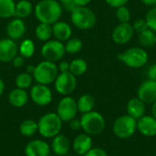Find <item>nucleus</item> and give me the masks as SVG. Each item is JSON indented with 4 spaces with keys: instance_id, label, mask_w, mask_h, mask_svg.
Wrapping results in <instances>:
<instances>
[{
    "instance_id": "dca6fc26",
    "label": "nucleus",
    "mask_w": 156,
    "mask_h": 156,
    "mask_svg": "<svg viewBox=\"0 0 156 156\" xmlns=\"http://www.w3.org/2000/svg\"><path fill=\"white\" fill-rule=\"evenodd\" d=\"M137 130L146 137L156 136V119L152 115H144L137 120Z\"/></svg>"
},
{
    "instance_id": "c9c22d12",
    "label": "nucleus",
    "mask_w": 156,
    "mask_h": 156,
    "mask_svg": "<svg viewBox=\"0 0 156 156\" xmlns=\"http://www.w3.org/2000/svg\"><path fill=\"white\" fill-rule=\"evenodd\" d=\"M62 9H65L67 10L68 12H71L75 7H77L74 0H58Z\"/></svg>"
},
{
    "instance_id": "f3484780",
    "label": "nucleus",
    "mask_w": 156,
    "mask_h": 156,
    "mask_svg": "<svg viewBox=\"0 0 156 156\" xmlns=\"http://www.w3.org/2000/svg\"><path fill=\"white\" fill-rule=\"evenodd\" d=\"M27 27L23 19L16 17L10 20L6 26V34L9 38L13 40L20 39L26 33Z\"/></svg>"
},
{
    "instance_id": "2eb2a0df",
    "label": "nucleus",
    "mask_w": 156,
    "mask_h": 156,
    "mask_svg": "<svg viewBox=\"0 0 156 156\" xmlns=\"http://www.w3.org/2000/svg\"><path fill=\"white\" fill-rule=\"evenodd\" d=\"M50 145L39 139L30 141L25 147L26 156H48L50 154Z\"/></svg>"
},
{
    "instance_id": "3c124183",
    "label": "nucleus",
    "mask_w": 156,
    "mask_h": 156,
    "mask_svg": "<svg viewBox=\"0 0 156 156\" xmlns=\"http://www.w3.org/2000/svg\"><path fill=\"white\" fill-rule=\"evenodd\" d=\"M154 6H156V3H155V5H154Z\"/></svg>"
},
{
    "instance_id": "473e14b6",
    "label": "nucleus",
    "mask_w": 156,
    "mask_h": 156,
    "mask_svg": "<svg viewBox=\"0 0 156 156\" xmlns=\"http://www.w3.org/2000/svg\"><path fill=\"white\" fill-rule=\"evenodd\" d=\"M116 17L120 23L129 22L131 20V17H132L130 9L126 5L116 8Z\"/></svg>"
},
{
    "instance_id": "603ef678",
    "label": "nucleus",
    "mask_w": 156,
    "mask_h": 156,
    "mask_svg": "<svg viewBox=\"0 0 156 156\" xmlns=\"http://www.w3.org/2000/svg\"><path fill=\"white\" fill-rule=\"evenodd\" d=\"M155 42H156V37H155Z\"/></svg>"
},
{
    "instance_id": "4468645a",
    "label": "nucleus",
    "mask_w": 156,
    "mask_h": 156,
    "mask_svg": "<svg viewBox=\"0 0 156 156\" xmlns=\"http://www.w3.org/2000/svg\"><path fill=\"white\" fill-rule=\"evenodd\" d=\"M17 53L18 47L15 40L9 37L0 39V62H12Z\"/></svg>"
},
{
    "instance_id": "a19ab883",
    "label": "nucleus",
    "mask_w": 156,
    "mask_h": 156,
    "mask_svg": "<svg viewBox=\"0 0 156 156\" xmlns=\"http://www.w3.org/2000/svg\"><path fill=\"white\" fill-rule=\"evenodd\" d=\"M12 63H13V66L15 68H21L24 63H25V58L20 56V55H17L16 56V58L12 60Z\"/></svg>"
},
{
    "instance_id": "6ab92c4d",
    "label": "nucleus",
    "mask_w": 156,
    "mask_h": 156,
    "mask_svg": "<svg viewBox=\"0 0 156 156\" xmlns=\"http://www.w3.org/2000/svg\"><path fill=\"white\" fill-rule=\"evenodd\" d=\"M50 148L54 154L58 156H64L68 154L70 149V142L64 134H58L52 138Z\"/></svg>"
},
{
    "instance_id": "4be33fe9",
    "label": "nucleus",
    "mask_w": 156,
    "mask_h": 156,
    "mask_svg": "<svg viewBox=\"0 0 156 156\" xmlns=\"http://www.w3.org/2000/svg\"><path fill=\"white\" fill-rule=\"evenodd\" d=\"M29 99V95L26 90L15 88L8 94V101L15 108L24 107Z\"/></svg>"
},
{
    "instance_id": "1a4fd4ad",
    "label": "nucleus",
    "mask_w": 156,
    "mask_h": 156,
    "mask_svg": "<svg viewBox=\"0 0 156 156\" xmlns=\"http://www.w3.org/2000/svg\"><path fill=\"white\" fill-rule=\"evenodd\" d=\"M55 90L63 96H69L77 88V79L69 71L59 73L54 81Z\"/></svg>"
},
{
    "instance_id": "7ed1b4c3",
    "label": "nucleus",
    "mask_w": 156,
    "mask_h": 156,
    "mask_svg": "<svg viewBox=\"0 0 156 156\" xmlns=\"http://www.w3.org/2000/svg\"><path fill=\"white\" fill-rule=\"evenodd\" d=\"M38 133L44 138H53L59 134L62 128V121L55 112L44 114L37 122Z\"/></svg>"
},
{
    "instance_id": "e433bc0d",
    "label": "nucleus",
    "mask_w": 156,
    "mask_h": 156,
    "mask_svg": "<svg viewBox=\"0 0 156 156\" xmlns=\"http://www.w3.org/2000/svg\"><path fill=\"white\" fill-rule=\"evenodd\" d=\"M84 156H109L107 152L105 150H103L102 148H99V147H95V148H91L86 154Z\"/></svg>"
},
{
    "instance_id": "6e6552de",
    "label": "nucleus",
    "mask_w": 156,
    "mask_h": 156,
    "mask_svg": "<svg viewBox=\"0 0 156 156\" xmlns=\"http://www.w3.org/2000/svg\"><path fill=\"white\" fill-rule=\"evenodd\" d=\"M40 52L45 60L57 62L60 60L66 53L65 44L57 39H49L42 46Z\"/></svg>"
},
{
    "instance_id": "a878e982",
    "label": "nucleus",
    "mask_w": 156,
    "mask_h": 156,
    "mask_svg": "<svg viewBox=\"0 0 156 156\" xmlns=\"http://www.w3.org/2000/svg\"><path fill=\"white\" fill-rule=\"evenodd\" d=\"M156 33L150 28L139 33L138 41L142 48H152L156 44Z\"/></svg>"
},
{
    "instance_id": "412c9836",
    "label": "nucleus",
    "mask_w": 156,
    "mask_h": 156,
    "mask_svg": "<svg viewBox=\"0 0 156 156\" xmlns=\"http://www.w3.org/2000/svg\"><path fill=\"white\" fill-rule=\"evenodd\" d=\"M127 114L135 119L136 121L145 115V103L142 101L138 97L131 99L126 105Z\"/></svg>"
},
{
    "instance_id": "f704fd0d",
    "label": "nucleus",
    "mask_w": 156,
    "mask_h": 156,
    "mask_svg": "<svg viewBox=\"0 0 156 156\" xmlns=\"http://www.w3.org/2000/svg\"><path fill=\"white\" fill-rule=\"evenodd\" d=\"M133 27L134 32H137V33H141L149 28L145 18H139L135 20V22L133 24Z\"/></svg>"
},
{
    "instance_id": "72a5a7b5",
    "label": "nucleus",
    "mask_w": 156,
    "mask_h": 156,
    "mask_svg": "<svg viewBox=\"0 0 156 156\" xmlns=\"http://www.w3.org/2000/svg\"><path fill=\"white\" fill-rule=\"evenodd\" d=\"M145 20L148 27L156 33V6H152L145 15Z\"/></svg>"
},
{
    "instance_id": "8fccbe9b",
    "label": "nucleus",
    "mask_w": 156,
    "mask_h": 156,
    "mask_svg": "<svg viewBox=\"0 0 156 156\" xmlns=\"http://www.w3.org/2000/svg\"><path fill=\"white\" fill-rule=\"evenodd\" d=\"M75 156H84V155H79V154H77V155H75Z\"/></svg>"
},
{
    "instance_id": "c03bdc74",
    "label": "nucleus",
    "mask_w": 156,
    "mask_h": 156,
    "mask_svg": "<svg viewBox=\"0 0 156 156\" xmlns=\"http://www.w3.org/2000/svg\"><path fill=\"white\" fill-rule=\"evenodd\" d=\"M143 4L148 6H154L155 5L156 0H141Z\"/></svg>"
},
{
    "instance_id": "aec40b11",
    "label": "nucleus",
    "mask_w": 156,
    "mask_h": 156,
    "mask_svg": "<svg viewBox=\"0 0 156 156\" xmlns=\"http://www.w3.org/2000/svg\"><path fill=\"white\" fill-rule=\"evenodd\" d=\"M52 36L61 42L67 41L72 36L71 27L65 21H57L52 25Z\"/></svg>"
},
{
    "instance_id": "2f4dec72",
    "label": "nucleus",
    "mask_w": 156,
    "mask_h": 156,
    "mask_svg": "<svg viewBox=\"0 0 156 156\" xmlns=\"http://www.w3.org/2000/svg\"><path fill=\"white\" fill-rule=\"evenodd\" d=\"M83 48V42L78 37H70L66 41L65 49L69 54H77Z\"/></svg>"
},
{
    "instance_id": "c756f323",
    "label": "nucleus",
    "mask_w": 156,
    "mask_h": 156,
    "mask_svg": "<svg viewBox=\"0 0 156 156\" xmlns=\"http://www.w3.org/2000/svg\"><path fill=\"white\" fill-rule=\"evenodd\" d=\"M88 69V63L83 58H75L69 63V72L74 76H81Z\"/></svg>"
},
{
    "instance_id": "de8ad7c7",
    "label": "nucleus",
    "mask_w": 156,
    "mask_h": 156,
    "mask_svg": "<svg viewBox=\"0 0 156 156\" xmlns=\"http://www.w3.org/2000/svg\"><path fill=\"white\" fill-rule=\"evenodd\" d=\"M152 113H153V116L156 119V101L153 103V106H152Z\"/></svg>"
},
{
    "instance_id": "ea45409f",
    "label": "nucleus",
    "mask_w": 156,
    "mask_h": 156,
    "mask_svg": "<svg viewBox=\"0 0 156 156\" xmlns=\"http://www.w3.org/2000/svg\"><path fill=\"white\" fill-rule=\"evenodd\" d=\"M147 76H148L149 80L156 81V63L150 66V68L148 69V71H147Z\"/></svg>"
},
{
    "instance_id": "c85d7f7f",
    "label": "nucleus",
    "mask_w": 156,
    "mask_h": 156,
    "mask_svg": "<svg viewBox=\"0 0 156 156\" xmlns=\"http://www.w3.org/2000/svg\"><path fill=\"white\" fill-rule=\"evenodd\" d=\"M16 3L14 0H0V17L10 18L15 16Z\"/></svg>"
},
{
    "instance_id": "79ce46f5",
    "label": "nucleus",
    "mask_w": 156,
    "mask_h": 156,
    "mask_svg": "<svg viewBox=\"0 0 156 156\" xmlns=\"http://www.w3.org/2000/svg\"><path fill=\"white\" fill-rule=\"evenodd\" d=\"M58 71L60 73H63V72H68L69 71V63L68 61H60L58 66Z\"/></svg>"
},
{
    "instance_id": "bb28decb",
    "label": "nucleus",
    "mask_w": 156,
    "mask_h": 156,
    "mask_svg": "<svg viewBox=\"0 0 156 156\" xmlns=\"http://www.w3.org/2000/svg\"><path fill=\"white\" fill-rule=\"evenodd\" d=\"M36 46L32 39L26 38L22 40L18 47V53L20 56H22L24 58H29L35 54Z\"/></svg>"
},
{
    "instance_id": "5701e85b",
    "label": "nucleus",
    "mask_w": 156,
    "mask_h": 156,
    "mask_svg": "<svg viewBox=\"0 0 156 156\" xmlns=\"http://www.w3.org/2000/svg\"><path fill=\"white\" fill-rule=\"evenodd\" d=\"M77 106L78 112L82 114L91 112L93 111V108L95 106L94 98L90 94H83L77 101Z\"/></svg>"
},
{
    "instance_id": "9b49d317",
    "label": "nucleus",
    "mask_w": 156,
    "mask_h": 156,
    "mask_svg": "<svg viewBox=\"0 0 156 156\" xmlns=\"http://www.w3.org/2000/svg\"><path fill=\"white\" fill-rule=\"evenodd\" d=\"M29 96L32 101L38 106H47L52 101V92L48 85L37 83L31 88Z\"/></svg>"
},
{
    "instance_id": "20e7f679",
    "label": "nucleus",
    "mask_w": 156,
    "mask_h": 156,
    "mask_svg": "<svg viewBox=\"0 0 156 156\" xmlns=\"http://www.w3.org/2000/svg\"><path fill=\"white\" fill-rule=\"evenodd\" d=\"M72 24L80 30L91 29L97 22L95 13L87 6H77L70 12Z\"/></svg>"
},
{
    "instance_id": "58836bf2",
    "label": "nucleus",
    "mask_w": 156,
    "mask_h": 156,
    "mask_svg": "<svg viewBox=\"0 0 156 156\" xmlns=\"http://www.w3.org/2000/svg\"><path fill=\"white\" fill-rule=\"evenodd\" d=\"M69 128L73 131H79L80 129H81V123H80V120L79 119H72L71 121L69 122Z\"/></svg>"
},
{
    "instance_id": "4c0bfd02",
    "label": "nucleus",
    "mask_w": 156,
    "mask_h": 156,
    "mask_svg": "<svg viewBox=\"0 0 156 156\" xmlns=\"http://www.w3.org/2000/svg\"><path fill=\"white\" fill-rule=\"evenodd\" d=\"M107 5L112 8H118L123 5H126V4L129 2V0H105Z\"/></svg>"
},
{
    "instance_id": "f8f14e48",
    "label": "nucleus",
    "mask_w": 156,
    "mask_h": 156,
    "mask_svg": "<svg viewBox=\"0 0 156 156\" xmlns=\"http://www.w3.org/2000/svg\"><path fill=\"white\" fill-rule=\"evenodd\" d=\"M134 35L133 25L129 22L119 23L112 33V38L114 43L118 45H125L131 41Z\"/></svg>"
},
{
    "instance_id": "423d86ee",
    "label": "nucleus",
    "mask_w": 156,
    "mask_h": 156,
    "mask_svg": "<svg viewBox=\"0 0 156 156\" xmlns=\"http://www.w3.org/2000/svg\"><path fill=\"white\" fill-rule=\"evenodd\" d=\"M81 129L89 135H98L101 133L106 126L104 117L98 112L91 111L81 115Z\"/></svg>"
},
{
    "instance_id": "a211bd4d",
    "label": "nucleus",
    "mask_w": 156,
    "mask_h": 156,
    "mask_svg": "<svg viewBox=\"0 0 156 156\" xmlns=\"http://www.w3.org/2000/svg\"><path fill=\"white\" fill-rule=\"evenodd\" d=\"M72 147L74 152L79 155H85L92 148L91 136L87 133H80L77 135L73 141Z\"/></svg>"
},
{
    "instance_id": "a18cd8bd",
    "label": "nucleus",
    "mask_w": 156,
    "mask_h": 156,
    "mask_svg": "<svg viewBox=\"0 0 156 156\" xmlns=\"http://www.w3.org/2000/svg\"><path fill=\"white\" fill-rule=\"evenodd\" d=\"M34 70H35V66H34V65H27V66L26 72H27V73H29V74H32V75H33Z\"/></svg>"
},
{
    "instance_id": "b1692460",
    "label": "nucleus",
    "mask_w": 156,
    "mask_h": 156,
    "mask_svg": "<svg viewBox=\"0 0 156 156\" xmlns=\"http://www.w3.org/2000/svg\"><path fill=\"white\" fill-rule=\"evenodd\" d=\"M34 11V7L28 0H19L17 3H16V10H15V16L18 18L24 19L31 15V13Z\"/></svg>"
},
{
    "instance_id": "49530a36",
    "label": "nucleus",
    "mask_w": 156,
    "mask_h": 156,
    "mask_svg": "<svg viewBox=\"0 0 156 156\" xmlns=\"http://www.w3.org/2000/svg\"><path fill=\"white\" fill-rule=\"evenodd\" d=\"M4 91H5V83H4L3 80L0 78V97L3 95Z\"/></svg>"
},
{
    "instance_id": "ddd939ff",
    "label": "nucleus",
    "mask_w": 156,
    "mask_h": 156,
    "mask_svg": "<svg viewBox=\"0 0 156 156\" xmlns=\"http://www.w3.org/2000/svg\"><path fill=\"white\" fill-rule=\"evenodd\" d=\"M138 98L145 104H153L156 101V81L146 80L141 83L137 90Z\"/></svg>"
},
{
    "instance_id": "39448f33",
    "label": "nucleus",
    "mask_w": 156,
    "mask_h": 156,
    "mask_svg": "<svg viewBox=\"0 0 156 156\" xmlns=\"http://www.w3.org/2000/svg\"><path fill=\"white\" fill-rule=\"evenodd\" d=\"M58 75V65L55 62L43 60L35 66L33 79L38 84L49 85L55 81Z\"/></svg>"
},
{
    "instance_id": "0eeeda50",
    "label": "nucleus",
    "mask_w": 156,
    "mask_h": 156,
    "mask_svg": "<svg viewBox=\"0 0 156 156\" xmlns=\"http://www.w3.org/2000/svg\"><path fill=\"white\" fill-rule=\"evenodd\" d=\"M112 131L118 138L128 139L137 131V121L128 114L122 115L115 120Z\"/></svg>"
},
{
    "instance_id": "cd10ccee",
    "label": "nucleus",
    "mask_w": 156,
    "mask_h": 156,
    "mask_svg": "<svg viewBox=\"0 0 156 156\" xmlns=\"http://www.w3.org/2000/svg\"><path fill=\"white\" fill-rule=\"evenodd\" d=\"M36 37L40 41H48L52 36V25L46 23H39L35 29Z\"/></svg>"
},
{
    "instance_id": "09e8293b",
    "label": "nucleus",
    "mask_w": 156,
    "mask_h": 156,
    "mask_svg": "<svg viewBox=\"0 0 156 156\" xmlns=\"http://www.w3.org/2000/svg\"><path fill=\"white\" fill-rule=\"evenodd\" d=\"M48 156H58V155H56V154H48Z\"/></svg>"
},
{
    "instance_id": "f257e3e1",
    "label": "nucleus",
    "mask_w": 156,
    "mask_h": 156,
    "mask_svg": "<svg viewBox=\"0 0 156 156\" xmlns=\"http://www.w3.org/2000/svg\"><path fill=\"white\" fill-rule=\"evenodd\" d=\"M62 7L58 0H40L34 7V14L39 23L53 25L59 20Z\"/></svg>"
},
{
    "instance_id": "f03ea898",
    "label": "nucleus",
    "mask_w": 156,
    "mask_h": 156,
    "mask_svg": "<svg viewBox=\"0 0 156 156\" xmlns=\"http://www.w3.org/2000/svg\"><path fill=\"white\" fill-rule=\"evenodd\" d=\"M118 59L131 69H140L145 66L149 59L147 51L142 47H132L118 55Z\"/></svg>"
},
{
    "instance_id": "393cba45",
    "label": "nucleus",
    "mask_w": 156,
    "mask_h": 156,
    "mask_svg": "<svg viewBox=\"0 0 156 156\" xmlns=\"http://www.w3.org/2000/svg\"><path fill=\"white\" fill-rule=\"evenodd\" d=\"M37 122L32 119H27L19 125V132L25 137H32L37 133Z\"/></svg>"
},
{
    "instance_id": "37998d69",
    "label": "nucleus",
    "mask_w": 156,
    "mask_h": 156,
    "mask_svg": "<svg viewBox=\"0 0 156 156\" xmlns=\"http://www.w3.org/2000/svg\"><path fill=\"white\" fill-rule=\"evenodd\" d=\"M74 2L77 6H87L91 0H74Z\"/></svg>"
},
{
    "instance_id": "7c9ffc66",
    "label": "nucleus",
    "mask_w": 156,
    "mask_h": 156,
    "mask_svg": "<svg viewBox=\"0 0 156 156\" xmlns=\"http://www.w3.org/2000/svg\"><path fill=\"white\" fill-rule=\"evenodd\" d=\"M33 80L34 79H33L32 74H29L27 72H23V73H20L16 76L15 83H16V88L27 90L29 87H31Z\"/></svg>"
},
{
    "instance_id": "9d476101",
    "label": "nucleus",
    "mask_w": 156,
    "mask_h": 156,
    "mask_svg": "<svg viewBox=\"0 0 156 156\" xmlns=\"http://www.w3.org/2000/svg\"><path fill=\"white\" fill-rule=\"evenodd\" d=\"M77 101L70 96H64L57 107V114L62 122H69L76 118L78 113Z\"/></svg>"
}]
</instances>
